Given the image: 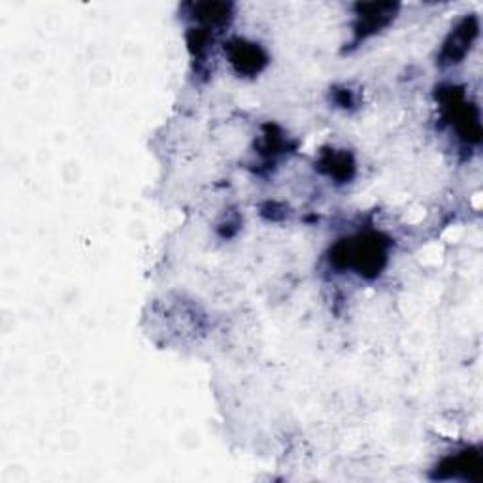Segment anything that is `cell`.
Wrapping results in <instances>:
<instances>
[{
	"label": "cell",
	"instance_id": "obj_1",
	"mask_svg": "<svg viewBox=\"0 0 483 483\" xmlns=\"http://www.w3.org/2000/svg\"><path fill=\"white\" fill-rule=\"evenodd\" d=\"M385 259H387L385 244L375 237H359L353 240H346L336 246L332 255L336 266L355 268L361 276L380 274L382 266L385 264Z\"/></svg>",
	"mask_w": 483,
	"mask_h": 483
},
{
	"label": "cell",
	"instance_id": "obj_2",
	"mask_svg": "<svg viewBox=\"0 0 483 483\" xmlns=\"http://www.w3.org/2000/svg\"><path fill=\"white\" fill-rule=\"evenodd\" d=\"M478 37V20L476 17H467L459 23V27L450 34V40L445 42L440 63L442 65H455L467 56L472 42Z\"/></svg>",
	"mask_w": 483,
	"mask_h": 483
},
{
	"label": "cell",
	"instance_id": "obj_3",
	"mask_svg": "<svg viewBox=\"0 0 483 483\" xmlns=\"http://www.w3.org/2000/svg\"><path fill=\"white\" fill-rule=\"evenodd\" d=\"M229 56L230 63L238 68L240 74L261 73V68L266 65V56L263 49L255 44H247L242 40L229 44Z\"/></svg>",
	"mask_w": 483,
	"mask_h": 483
},
{
	"label": "cell",
	"instance_id": "obj_4",
	"mask_svg": "<svg viewBox=\"0 0 483 483\" xmlns=\"http://www.w3.org/2000/svg\"><path fill=\"white\" fill-rule=\"evenodd\" d=\"M392 4H359V23H357V39H367L368 34L384 29L392 20L395 13Z\"/></svg>",
	"mask_w": 483,
	"mask_h": 483
}]
</instances>
